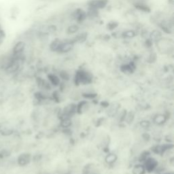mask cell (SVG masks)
<instances>
[{"mask_svg": "<svg viewBox=\"0 0 174 174\" xmlns=\"http://www.w3.org/2000/svg\"><path fill=\"white\" fill-rule=\"evenodd\" d=\"M159 51L162 53H169L173 48V43L172 40L162 37L156 42Z\"/></svg>", "mask_w": 174, "mask_h": 174, "instance_id": "1", "label": "cell"}, {"mask_svg": "<svg viewBox=\"0 0 174 174\" xmlns=\"http://www.w3.org/2000/svg\"><path fill=\"white\" fill-rule=\"evenodd\" d=\"M92 76L87 71L84 70L78 71L76 75V82L77 83L87 84L91 81Z\"/></svg>", "mask_w": 174, "mask_h": 174, "instance_id": "2", "label": "cell"}, {"mask_svg": "<svg viewBox=\"0 0 174 174\" xmlns=\"http://www.w3.org/2000/svg\"><path fill=\"white\" fill-rule=\"evenodd\" d=\"M108 3L109 0H90L87 4L89 8L99 10L105 8Z\"/></svg>", "mask_w": 174, "mask_h": 174, "instance_id": "3", "label": "cell"}, {"mask_svg": "<svg viewBox=\"0 0 174 174\" xmlns=\"http://www.w3.org/2000/svg\"><path fill=\"white\" fill-rule=\"evenodd\" d=\"M87 13L81 8H78L72 14V18L74 19L78 23H81L85 21L87 18Z\"/></svg>", "mask_w": 174, "mask_h": 174, "instance_id": "4", "label": "cell"}, {"mask_svg": "<svg viewBox=\"0 0 174 174\" xmlns=\"http://www.w3.org/2000/svg\"><path fill=\"white\" fill-rule=\"evenodd\" d=\"M74 44L70 41V40L62 41L61 44V45L59 46V48H58L57 53H61V54L68 53L74 48Z\"/></svg>", "mask_w": 174, "mask_h": 174, "instance_id": "5", "label": "cell"}, {"mask_svg": "<svg viewBox=\"0 0 174 174\" xmlns=\"http://www.w3.org/2000/svg\"><path fill=\"white\" fill-rule=\"evenodd\" d=\"M26 47V43L23 41H18L14 45L12 50V54L14 56H19L23 54Z\"/></svg>", "mask_w": 174, "mask_h": 174, "instance_id": "6", "label": "cell"}, {"mask_svg": "<svg viewBox=\"0 0 174 174\" xmlns=\"http://www.w3.org/2000/svg\"><path fill=\"white\" fill-rule=\"evenodd\" d=\"M87 37H88V33L86 32H82V33H78L77 34L76 36L74 37L73 38L70 40V41L75 44L76 43H83L85 42L86 39H87Z\"/></svg>", "mask_w": 174, "mask_h": 174, "instance_id": "7", "label": "cell"}, {"mask_svg": "<svg viewBox=\"0 0 174 174\" xmlns=\"http://www.w3.org/2000/svg\"><path fill=\"white\" fill-rule=\"evenodd\" d=\"M31 160V156L30 155L27 153H23L22 155H20L18 158H17V162L18 164L21 166H25V165H27L30 162Z\"/></svg>", "mask_w": 174, "mask_h": 174, "instance_id": "8", "label": "cell"}, {"mask_svg": "<svg viewBox=\"0 0 174 174\" xmlns=\"http://www.w3.org/2000/svg\"><path fill=\"white\" fill-rule=\"evenodd\" d=\"M134 7L136 10H140L141 12H144L149 13L151 12V9L148 6V5L144 4L143 2H136L134 4Z\"/></svg>", "mask_w": 174, "mask_h": 174, "instance_id": "9", "label": "cell"}, {"mask_svg": "<svg viewBox=\"0 0 174 174\" xmlns=\"http://www.w3.org/2000/svg\"><path fill=\"white\" fill-rule=\"evenodd\" d=\"M162 36H163V33H162L161 31L155 30L150 33L149 39L151 40L153 42H156V41H158L159 39H161Z\"/></svg>", "mask_w": 174, "mask_h": 174, "instance_id": "10", "label": "cell"}, {"mask_svg": "<svg viewBox=\"0 0 174 174\" xmlns=\"http://www.w3.org/2000/svg\"><path fill=\"white\" fill-rule=\"evenodd\" d=\"M135 66L133 62L129 63V64L123 65L121 66V71L125 74H131L135 70Z\"/></svg>", "mask_w": 174, "mask_h": 174, "instance_id": "11", "label": "cell"}, {"mask_svg": "<svg viewBox=\"0 0 174 174\" xmlns=\"http://www.w3.org/2000/svg\"><path fill=\"white\" fill-rule=\"evenodd\" d=\"M157 163L156 161L153 158H148L146 160V169L148 171V172H152V171L156 167Z\"/></svg>", "mask_w": 174, "mask_h": 174, "instance_id": "12", "label": "cell"}, {"mask_svg": "<svg viewBox=\"0 0 174 174\" xmlns=\"http://www.w3.org/2000/svg\"><path fill=\"white\" fill-rule=\"evenodd\" d=\"M136 31L132 30H129L123 31L121 34V37L124 39H130L133 38V37H135L136 36Z\"/></svg>", "mask_w": 174, "mask_h": 174, "instance_id": "13", "label": "cell"}, {"mask_svg": "<svg viewBox=\"0 0 174 174\" xmlns=\"http://www.w3.org/2000/svg\"><path fill=\"white\" fill-rule=\"evenodd\" d=\"M61 42H62L61 40L58 38H56L55 40H54L53 41H52L51 43L50 44V46H50V50L53 52H57Z\"/></svg>", "mask_w": 174, "mask_h": 174, "instance_id": "14", "label": "cell"}, {"mask_svg": "<svg viewBox=\"0 0 174 174\" xmlns=\"http://www.w3.org/2000/svg\"><path fill=\"white\" fill-rule=\"evenodd\" d=\"M79 30L80 27L78 25H71L70 26H69L68 29H67V33H68V34L76 33L78 32Z\"/></svg>", "mask_w": 174, "mask_h": 174, "instance_id": "15", "label": "cell"}, {"mask_svg": "<svg viewBox=\"0 0 174 174\" xmlns=\"http://www.w3.org/2000/svg\"><path fill=\"white\" fill-rule=\"evenodd\" d=\"M48 79L50 81L51 83L54 85H58L60 82L59 78H58L56 75L54 74H49L48 75Z\"/></svg>", "mask_w": 174, "mask_h": 174, "instance_id": "16", "label": "cell"}, {"mask_svg": "<svg viewBox=\"0 0 174 174\" xmlns=\"http://www.w3.org/2000/svg\"><path fill=\"white\" fill-rule=\"evenodd\" d=\"M118 25H119V23L117 21H110L107 25V29L109 31H113L115 29H117L118 27Z\"/></svg>", "mask_w": 174, "mask_h": 174, "instance_id": "17", "label": "cell"}, {"mask_svg": "<svg viewBox=\"0 0 174 174\" xmlns=\"http://www.w3.org/2000/svg\"><path fill=\"white\" fill-rule=\"evenodd\" d=\"M165 120H166V118L163 115H158L155 118V122L157 124L163 123Z\"/></svg>", "mask_w": 174, "mask_h": 174, "instance_id": "18", "label": "cell"}, {"mask_svg": "<svg viewBox=\"0 0 174 174\" xmlns=\"http://www.w3.org/2000/svg\"><path fill=\"white\" fill-rule=\"evenodd\" d=\"M117 160V156L115 155H109L108 156H107V157L106 158V161L108 163L112 164L115 162V161Z\"/></svg>", "mask_w": 174, "mask_h": 174, "instance_id": "19", "label": "cell"}, {"mask_svg": "<svg viewBox=\"0 0 174 174\" xmlns=\"http://www.w3.org/2000/svg\"><path fill=\"white\" fill-rule=\"evenodd\" d=\"M144 172V167L141 165H137L133 169L135 174H142Z\"/></svg>", "mask_w": 174, "mask_h": 174, "instance_id": "20", "label": "cell"}, {"mask_svg": "<svg viewBox=\"0 0 174 174\" xmlns=\"http://www.w3.org/2000/svg\"><path fill=\"white\" fill-rule=\"evenodd\" d=\"M71 124V120H69V118H63L61 122V126L63 127H68L70 126Z\"/></svg>", "mask_w": 174, "mask_h": 174, "instance_id": "21", "label": "cell"}, {"mask_svg": "<svg viewBox=\"0 0 174 174\" xmlns=\"http://www.w3.org/2000/svg\"><path fill=\"white\" fill-rule=\"evenodd\" d=\"M60 76L63 78V79H64V80H68V78H69V74L65 71H62L61 72Z\"/></svg>", "mask_w": 174, "mask_h": 174, "instance_id": "22", "label": "cell"}, {"mask_svg": "<svg viewBox=\"0 0 174 174\" xmlns=\"http://www.w3.org/2000/svg\"><path fill=\"white\" fill-rule=\"evenodd\" d=\"M141 127H143L144 128H146V127L149 126V123L148 121H144L141 123Z\"/></svg>", "mask_w": 174, "mask_h": 174, "instance_id": "23", "label": "cell"}, {"mask_svg": "<svg viewBox=\"0 0 174 174\" xmlns=\"http://www.w3.org/2000/svg\"><path fill=\"white\" fill-rule=\"evenodd\" d=\"M66 174H69V173H66Z\"/></svg>", "mask_w": 174, "mask_h": 174, "instance_id": "24", "label": "cell"}]
</instances>
